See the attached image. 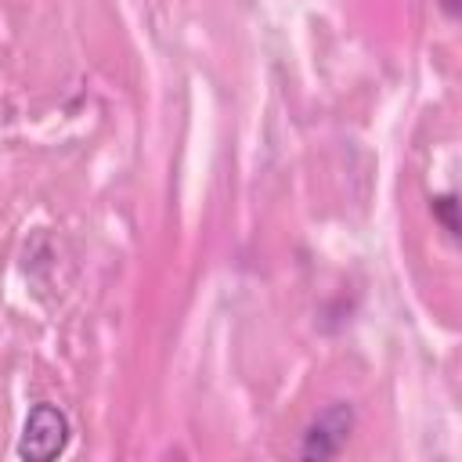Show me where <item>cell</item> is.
<instances>
[{"mask_svg":"<svg viewBox=\"0 0 462 462\" xmlns=\"http://www.w3.org/2000/svg\"><path fill=\"white\" fill-rule=\"evenodd\" d=\"M354 430V408L343 404V401H332L318 411V419L303 430V440H300V455L303 458H332L343 451L346 437Z\"/></svg>","mask_w":462,"mask_h":462,"instance_id":"obj_2","label":"cell"},{"mask_svg":"<svg viewBox=\"0 0 462 462\" xmlns=\"http://www.w3.org/2000/svg\"><path fill=\"white\" fill-rule=\"evenodd\" d=\"M433 217L444 224V231L451 238H458V202H455V195H437L433 199Z\"/></svg>","mask_w":462,"mask_h":462,"instance_id":"obj_3","label":"cell"},{"mask_svg":"<svg viewBox=\"0 0 462 462\" xmlns=\"http://www.w3.org/2000/svg\"><path fill=\"white\" fill-rule=\"evenodd\" d=\"M440 7H444L448 18H458V0H440Z\"/></svg>","mask_w":462,"mask_h":462,"instance_id":"obj_4","label":"cell"},{"mask_svg":"<svg viewBox=\"0 0 462 462\" xmlns=\"http://www.w3.org/2000/svg\"><path fill=\"white\" fill-rule=\"evenodd\" d=\"M69 415L58 404H36L25 419L22 440H18V455L29 462H51L65 451L69 444Z\"/></svg>","mask_w":462,"mask_h":462,"instance_id":"obj_1","label":"cell"}]
</instances>
